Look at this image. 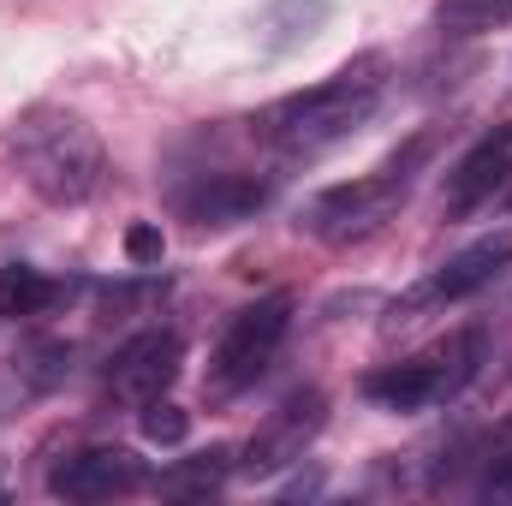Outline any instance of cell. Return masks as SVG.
<instances>
[{
    "mask_svg": "<svg viewBox=\"0 0 512 506\" xmlns=\"http://www.w3.org/2000/svg\"><path fill=\"white\" fill-rule=\"evenodd\" d=\"M12 161L24 173V185L54 203V209H78L102 191L108 173V149L96 126L72 108H30L12 126Z\"/></svg>",
    "mask_w": 512,
    "mask_h": 506,
    "instance_id": "obj_2",
    "label": "cell"
},
{
    "mask_svg": "<svg viewBox=\"0 0 512 506\" xmlns=\"http://www.w3.org/2000/svg\"><path fill=\"white\" fill-rule=\"evenodd\" d=\"M126 256H131V268H161V256H167L161 227H155V221H137V227H126Z\"/></svg>",
    "mask_w": 512,
    "mask_h": 506,
    "instance_id": "obj_18",
    "label": "cell"
},
{
    "mask_svg": "<svg viewBox=\"0 0 512 506\" xmlns=\"http://www.w3.org/2000/svg\"><path fill=\"white\" fill-rule=\"evenodd\" d=\"M292 310H298L292 292H268V298L245 304V310L221 328V340H215V352H209L203 393H209V399H239V393L274 364V352L286 346V334H292Z\"/></svg>",
    "mask_w": 512,
    "mask_h": 506,
    "instance_id": "obj_5",
    "label": "cell"
},
{
    "mask_svg": "<svg viewBox=\"0 0 512 506\" xmlns=\"http://www.w3.org/2000/svg\"><path fill=\"white\" fill-rule=\"evenodd\" d=\"M143 483H149V465L131 447H84L48 477L60 501H114V495H137Z\"/></svg>",
    "mask_w": 512,
    "mask_h": 506,
    "instance_id": "obj_10",
    "label": "cell"
},
{
    "mask_svg": "<svg viewBox=\"0 0 512 506\" xmlns=\"http://www.w3.org/2000/svg\"><path fill=\"white\" fill-rule=\"evenodd\" d=\"M137 423H143V441H155V447H179L185 441V429H191V417L161 393V399H149L143 411H137Z\"/></svg>",
    "mask_w": 512,
    "mask_h": 506,
    "instance_id": "obj_16",
    "label": "cell"
},
{
    "mask_svg": "<svg viewBox=\"0 0 512 506\" xmlns=\"http://www.w3.org/2000/svg\"><path fill=\"white\" fill-rule=\"evenodd\" d=\"M483 352H489V334L483 328H453L447 340H435L429 352L405 358V364H387L376 376H364V399L382 405V411H435L447 399H459L477 370H483Z\"/></svg>",
    "mask_w": 512,
    "mask_h": 506,
    "instance_id": "obj_4",
    "label": "cell"
},
{
    "mask_svg": "<svg viewBox=\"0 0 512 506\" xmlns=\"http://www.w3.org/2000/svg\"><path fill=\"white\" fill-rule=\"evenodd\" d=\"M18 370H24L30 387H54V381L72 370V346H66V340H42V346H30V352L18 358Z\"/></svg>",
    "mask_w": 512,
    "mask_h": 506,
    "instance_id": "obj_17",
    "label": "cell"
},
{
    "mask_svg": "<svg viewBox=\"0 0 512 506\" xmlns=\"http://www.w3.org/2000/svg\"><path fill=\"white\" fill-rule=\"evenodd\" d=\"M66 298V286L60 280H48L42 268H30V262H6L0 268V316H42V310H54Z\"/></svg>",
    "mask_w": 512,
    "mask_h": 506,
    "instance_id": "obj_13",
    "label": "cell"
},
{
    "mask_svg": "<svg viewBox=\"0 0 512 506\" xmlns=\"http://www.w3.org/2000/svg\"><path fill=\"white\" fill-rule=\"evenodd\" d=\"M387 84H393V60L370 48V54L346 60L340 72H328L322 84L268 102L251 120V131H256V143L268 155H280V161H316L334 143H346L352 131L370 126V114L382 108Z\"/></svg>",
    "mask_w": 512,
    "mask_h": 506,
    "instance_id": "obj_1",
    "label": "cell"
},
{
    "mask_svg": "<svg viewBox=\"0 0 512 506\" xmlns=\"http://www.w3.org/2000/svg\"><path fill=\"white\" fill-rule=\"evenodd\" d=\"M423 155H429V137L405 143L387 167L364 173V179H352V185H328V191H316V197L298 209V233L316 239V245H328V251H352V245L376 239L387 221L405 209Z\"/></svg>",
    "mask_w": 512,
    "mask_h": 506,
    "instance_id": "obj_3",
    "label": "cell"
},
{
    "mask_svg": "<svg viewBox=\"0 0 512 506\" xmlns=\"http://www.w3.org/2000/svg\"><path fill=\"white\" fill-rule=\"evenodd\" d=\"M179 364H185L179 334H167V328L131 334L126 346L114 352V364H108V399H114V405H126V411H143L149 399H161V393L173 387Z\"/></svg>",
    "mask_w": 512,
    "mask_h": 506,
    "instance_id": "obj_8",
    "label": "cell"
},
{
    "mask_svg": "<svg viewBox=\"0 0 512 506\" xmlns=\"http://www.w3.org/2000/svg\"><path fill=\"white\" fill-rule=\"evenodd\" d=\"M328 18H334V0H268V6L256 12V42H262L268 54H292V48H304Z\"/></svg>",
    "mask_w": 512,
    "mask_h": 506,
    "instance_id": "obj_12",
    "label": "cell"
},
{
    "mask_svg": "<svg viewBox=\"0 0 512 506\" xmlns=\"http://www.w3.org/2000/svg\"><path fill=\"white\" fill-rule=\"evenodd\" d=\"M227 477H233V453H227V447H209V453H191V459H179L173 471H161L155 489L173 495V501H197V495H215Z\"/></svg>",
    "mask_w": 512,
    "mask_h": 506,
    "instance_id": "obj_14",
    "label": "cell"
},
{
    "mask_svg": "<svg viewBox=\"0 0 512 506\" xmlns=\"http://www.w3.org/2000/svg\"><path fill=\"white\" fill-rule=\"evenodd\" d=\"M507 185H512V120L495 126V131H483V137L453 161V173H447V185H441V209H447V221H465V215L489 209Z\"/></svg>",
    "mask_w": 512,
    "mask_h": 506,
    "instance_id": "obj_9",
    "label": "cell"
},
{
    "mask_svg": "<svg viewBox=\"0 0 512 506\" xmlns=\"http://www.w3.org/2000/svg\"><path fill=\"white\" fill-rule=\"evenodd\" d=\"M435 24L447 36H483L512 24V0H435Z\"/></svg>",
    "mask_w": 512,
    "mask_h": 506,
    "instance_id": "obj_15",
    "label": "cell"
},
{
    "mask_svg": "<svg viewBox=\"0 0 512 506\" xmlns=\"http://www.w3.org/2000/svg\"><path fill=\"white\" fill-rule=\"evenodd\" d=\"M322 423H328V393H322V387H304V393L280 399V405H274V411L256 423V435L245 441V459H239V471H245L251 483L292 471V465L310 453V441L322 435Z\"/></svg>",
    "mask_w": 512,
    "mask_h": 506,
    "instance_id": "obj_6",
    "label": "cell"
},
{
    "mask_svg": "<svg viewBox=\"0 0 512 506\" xmlns=\"http://www.w3.org/2000/svg\"><path fill=\"white\" fill-rule=\"evenodd\" d=\"M507 268H512V233H489V239L465 245L459 256H447L423 286H411V292L393 304V328H399V322H417V316L435 310V304H465V298H477V292L495 286Z\"/></svg>",
    "mask_w": 512,
    "mask_h": 506,
    "instance_id": "obj_7",
    "label": "cell"
},
{
    "mask_svg": "<svg viewBox=\"0 0 512 506\" xmlns=\"http://www.w3.org/2000/svg\"><path fill=\"white\" fill-rule=\"evenodd\" d=\"M173 209L191 221V227H239V221H256L268 209V179L262 173H203L197 185H185L173 197Z\"/></svg>",
    "mask_w": 512,
    "mask_h": 506,
    "instance_id": "obj_11",
    "label": "cell"
}]
</instances>
